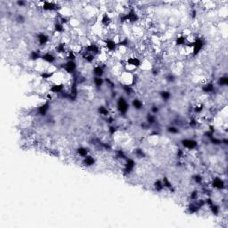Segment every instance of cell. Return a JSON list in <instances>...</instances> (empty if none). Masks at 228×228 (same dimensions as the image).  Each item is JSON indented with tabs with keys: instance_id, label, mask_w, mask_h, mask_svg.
I'll return each instance as SVG.
<instances>
[{
	"instance_id": "cell-1",
	"label": "cell",
	"mask_w": 228,
	"mask_h": 228,
	"mask_svg": "<svg viewBox=\"0 0 228 228\" xmlns=\"http://www.w3.org/2000/svg\"><path fill=\"white\" fill-rule=\"evenodd\" d=\"M103 45L104 49L109 53H117L118 51V44L115 39L111 37H105L103 39Z\"/></svg>"
},
{
	"instance_id": "cell-2",
	"label": "cell",
	"mask_w": 228,
	"mask_h": 228,
	"mask_svg": "<svg viewBox=\"0 0 228 228\" xmlns=\"http://www.w3.org/2000/svg\"><path fill=\"white\" fill-rule=\"evenodd\" d=\"M36 38H37V43H38V46L41 48H44L46 46H47L50 42H51V37L49 34L42 31V32H39L36 35Z\"/></svg>"
},
{
	"instance_id": "cell-3",
	"label": "cell",
	"mask_w": 228,
	"mask_h": 228,
	"mask_svg": "<svg viewBox=\"0 0 228 228\" xmlns=\"http://www.w3.org/2000/svg\"><path fill=\"white\" fill-rule=\"evenodd\" d=\"M116 106L118 112L122 115H126L129 111V104L124 96H118V98L117 99Z\"/></svg>"
},
{
	"instance_id": "cell-4",
	"label": "cell",
	"mask_w": 228,
	"mask_h": 228,
	"mask_svg": "<svg viewBox=\"0 0 228 228\" xmlns=\"http://www.w3.org/2000/svg\"><path fill=\"white\" fill-rule=\"evenodd\" d=\"M61 69L68 75H74L77 70V63L75 61H66L62 63Z\"/></svg>"
},
{
	"instance_id": "cell-5",
	"label": "cell",
	"mask_w": 228,
	"mask_h": 228,
	"mask_svg": "<svg viewBox=\"0 0 228 228\" xmlns=\"http://www.w3.org/2000/svg\"><path fill=\"white\" fill-rule=\"evenodd\" d=\"M210 187L212 189H216L218 191H223L226 187V181L221 176H215L211 179Z\"/></svg>"
},
{
	"instance_id": "cell-6",
	"label": "cell",
	"mask_w": 228,
	"mask_h": 228,
	"mask_svg": "<svg viewBox=\"0 0 228 228\" xmlns=\"http://www.w3.org/2000/svg\"><path fill=\"white\" fill-rule=\"evenodd\" d=\"M40 61H42L45 63H47L48 65H54V64H56L57 61L56 55L54 54L53 52H50V51L44 52L42 54Z\"/></svg>"
},
{
	"instance_id": "cell-7",
	"label": "cell",
	"mask_w": 228,
	"mask_h": 228,
	"mask_svg": "<svg viewBox=\"0 0 228 228\" xmlns=\"http://www.w3.org/2000/svg\"><path fill=\"white\" fill-rule=\"evenodd\" d=\"M41 4H42V5H41L42 10H44L46 12H57L62 9V7L60 5H58V4L55 3V2L44 1V2H41Z\"/></svg>"
},
{
	"instance_id": "cell-8",
	"label": "cell",
	"mask_w": 228,
	"mask_h": 228,
	"mask_svg": "<svg viewBox=\"0 0 228 228\" xmlns=\"http://www.w3.org/2000/svg\"><path fill=\"white\" fill-rule=\"evenodd\" d=\"M181 144L183 146L184 149H186L188 151H192V150H195L198 147V142L193 138H184L181 141Z\"/></svg>"
},
{
	"instance_id": "cell-9",
	"label": "cell",
	"mask_w": 228,
	"mask_h": 228,
	"mask_svg": "<svg viewBox=\"0 0 228 228\" xmlns=\"http://www.w3.org/2000/svg\"><path fill=\"white\" fill-rule=\"evenodd\" d=\"M136 161L131 159V158H128L126 160H125V164H124V168H123V173L124 175L126 176H128L130 175L134 170L136 168Z\"/></svg>"
},
{
	"instance_id": "cell-10",
	"label": "cell",
	"mask_w": 228,
	"mask_h": 228,
	"mask_svg": "<svg viewBox=\"0 0 228 228\" xmlns=\"http://www.w3.org/2000/svg\"><path fill=\"white\" fill-rule=\"evenodd\" d=\"M65 90V84L64 83H54L48 88V92H50L53 94H62Z\"/></svg>"
},
{
	"instance_id": "cell-11",
	"label": "cell",
	"mask_w": 228,
	"mask_h": 228,
	"mask_svg": "<svg viewBox=\"0 0 228 228\" xmlns=\"http://www.w3.org/2000/svg\"><path fill=\"white\" fill-rule=\"evenodd\" d=\"M49 109H50V103H49V101L46 100L45 103H43L39 106H38L37 113H38V115L41 116V117H45V116H46Z\"/></svg>"
},
{
	"instance_id": "cell-12",
	"label": "cell",
	"mask_w": 228,
	"mask_h": 228,
	"mask_svg": "<svg viewBox=\"0 0 228 228\" xmlns=\"http://www.w3.org/2000/svg\"><path fill=\"white\" fill-rule=\"evenodd\" d=\"M93 74L94 77H100L103 78L105 72V69L103 65V63H96L94 67L93 68Z\"/></svg>"
},
{
	"instance_id": "cell-13",
	"label": "cell",
	"mask_w": 228,
	"mask_h": 228,
	"mask_svg": "<svg viewBox=\"0 0 228 228\" xmlns=\"http://www.w3.org/2000/svg\"><path fill=\"white\" fill-rule=\"evenodd\" d=\"M215 90H216V86H215V83L213 81L207 82L201 86V91L206 94H213L215 92Z\"/></svg>"
},
{
	"instance_id": "cell-14",
	"label": "cell",
	"mask_w": 228,
	"mask_h": 228,
	"mask_svg": "<svg viewBox=\"0 0 228 228\" xmlns=\"http://www.w3.org/2000/svg\"><path fill=\"white\" fill-rule=\"evenodd\" d=\"M186 38L187 37H185L183 33L177 35L176 39H175V46H184L187 43Z\"/></svg>"
},
{
	"instance_id": "cell-15",
	"label": "cell",
	"mask_w": 228,
	"mask_h": 228,
	"mask_svg": "<svg viewBox=\"0 0 228 228\" xmlns=\"http://www.w3.org/2000/svg\"><path fill=\"white\" fill-rule=\"evenodd\" d=\"M42 52L39 50V49H34L32 50L30 53H29V59L33 62H38L41 59V56H42Z\"/></svg>"
},
{
	"instance_id": "cell-16",
	"label": "cell",
	"mask_w": 228,
	"mask_h": 228,
	"mask_svg": "<svg viewBox=\"0 0 228 228\" xmlns=\"http://www.w3.org/2000/svg\"><path fill=\"white\" fill-rule=\"evenodd\" d=\"M82 164H84L86 167H92L95 164V159L92 155H87L82 159Z\"/></svg>"
},
{
	"instance_id": "cell-17",
	"label": "cell",
	"mask_w": 228,
	"mask_h": 228,
	"mask_svg": "<svg viewBox=\"0 0 228 228\" xmlns=\"http://www.w3.org/2000/svg\"><path fill=\"white\" fill-rule=\"evenodd\" d=\"M131 105H132V107H133L135 110H136V111L142 110V108H143V106H144L143 102H142L141 99H139V98H134V99L132 100Z\"/></svg>"
},
{
	"instance_id": "cell-18",
	"label": "cell",
	"mask_w": 228,
	"mask_h": 228,
	"mask_svg": "<svg viewBox=\"0 0 228 228\" xmlns=\"http://www.w3.org/2000/svg\"><path fill=\"white\" fill-rule=\"evenodd\" d=\"M121 87H122V90L123 92L128 95V96H131L135 94V89H134V86L131 85H128V84H121Z\"/></svg>"
},
{
	"instance_id": "cell-19",
	"label": "cell",
	"mask_w": 228,
	"mask_h": 228,
	"mask_svg": "<svg viewBox=\"0 0 228 228\" xmlns=\"http://www.w3.org/2000/svg\"><path fill=\"white\" fill-rule=\"evenodd\" d=\"M76 153H77L81 159H83V158L86 157L87 155H89V150H88L87 148L84 147V146H80V147L77 148Z\"/></svg>"
},
{
	"instance_id": "cell-20",
	"label": "cell",
	"mask_w": 228,
	"mask_h": 228,
	"mask_svg": "<svg viewBox=\"0 0 228 228\" xmlns=\"http://www.w3.org/2000/svg\"><path fill=\"white\" fill-rule=\"evenodd\" d=\"M153 188L156 192H159V193H161L163 190H165V187L163 185V183H162V180L161 179H157L154 181L153 183Z\"/></svg>"
},
{
	"instance_id": "cell-21",
	"label": "cell",
	"mask_w": 228,
	"mask_h": 228,
	"mask_svg": "<svg viewBox=\"0 0 228 228\" xmlns=\"http://www.w3.org/2000/svg\"><path fill=\"white\" fill-rule=\"evenodd\" d=\"M93 83L95 86V87L97 88H101L105 84V80L104 78H100V77H94L93 78Z\"/></svg>"
},
{
	"instance_id": "cell-22",
	"label": "cell",
	"mask_w": 228,
	"mask_h": 228,
	"mask_svg": "<svg viewBox=\"0 0 228 228\" xmlns=\"http://www.w3.org/2000/svg\"><path fill=\"white\" fill-rule=\"evenodd\" d=\"M160 96L164 102H168L170 100L172 94H171L170 91H169V90H162L160 92Z\"/></svg>"
},
{
	"instance_id": "cell-23",
	"label": "cell",
	"mask_w": 228,
	"mask_h": 228,
	"mask_svg": "<svg viewBox=\"0 0 228 228\" xmlns=\"http://www.w3.org/2000/svg\"><path fill=\"white\" fill-rule=\"evenodd\" d=\"M204 108H205V105L203 103L200 102V103H197L194 107H193V111L196 114H200L202 113V112L204 111Z\"/></svg>"
},
{
	"instance_id": "cell-24",
	"label": "cell",
	"mask_w": 228,
	"mask_h": 228,
	"mask_svg": "<svg viewBox=\"0 0 228 228\" xmlns=\"http://www.w3.org/2000/svg\"><path fill=\"white\" fill-rule=\"evenodd\" d=\"M208 208H209V210H210V212H211L213 215H215V216H218V215L220 214V210H221V208H220V206H219V205H218V204H215V202H214L212 205H210Z\"/></svg>"
},
{
	"instance_id": "cell-25",
	"label": "cell",
	"mask_w": 228,
	"mask_h": 228,
	"mask_svg": "<svg viewBox=\"0 0 228 228\" xmlns=\"http://www.w3.org/2000/svg\"><path fill=\"white\" fill-rule=\"evenodd\" d=\"M146 122H147L150 126L154 125V124L157 122L156 115H155V114L151 113V112L147 113V115H146Z\"/></svg>"
},
{
	"instance_id": "cell-26",
	"label": "cell",
	"mask_w": 228,
	"mask_h": 228,
	"mask_svg": "<svg viewBox=\"0 0 228 228\" xmlns=\"http://www.w3.org/2000/svg\"><path fill=\"white\" fill-rule=\"evenodd\" d=\"M98 112L104 117H109L110 116V110L106 106H99L98 107Z\"/></svg>"
},
{
	"instance_id": "cell-27",
	"label": "cell",
	"mask_w": 228,
	"mask_h": 228,
	"mask_svg": "<svg viewBox=\"0 0 228 228\" xmlns=\"http://www.w3.org/2000/svg\"><path fill=\"white\" fill-rule=\"evenodd\" d=\"M161 180H162V183H163V185H164L165 189H169L170 191L173 190V184H172V183H171V181L170 180L169 177L164 176Z\"/></svg>"
},
{
	"instance_id": "cell-28",
	"label": "cell",
	"mask_w": 228,
	"mask_h": 228,
	"mask_svg": "<svg viewBox=\"0 0 228 228\" xmlns=\"http://www.w3.org/2000/svg\"><path fill=\"white\" fill-rule=\"evenodd\" d=\"M218 84L219 86H227L228 85V77L226 75L221 76L218 78Z\"/></svg>"
},
{
	"instance_id": "cell-29",
	"label": "cell",
	"mask_w": 228,
	"mask_h": 228,
	"mask_svg": "<svg viewBox=\"0 0 228 228\" xmlns=\"http://www.w3.org/2000/svg\"><path fill=\"white\" fill-rule=\"evenodd\" d=\"M192 178H193L194 182L196 184H202L203 180H204L203 176H202L200 174H195V175H194Z\"/></svg>"
},
{
	"instance_id": "cell-30",
	"label": "cell",
	"mask_w": 228,
	"mask_h": 228,
	"mask_svg": "<svg viewBox=\"0 0 228 228\" xmlns=\"http://www.w3.org/2000/svg\"><path fill=\"white\" fill-rule=\"evenodd\" d=\"M167 130L170 134H172V135H176V134L180 133V129L176 126H170V127H168Z\"/></svg>"
},
{
	"instance_id": "cell-31",
	"label": "cell",
	"mask_w": 228,
	"mask_h": 228,
	"mask_svg": "<svg viewBox=\"0 0 228 228\" xmlns=\"http://www.w3.org/2000/svg\"><path fill=\"white\" fill-rule=\"evenodd\" d=\"M200 197V193L198 190H194L191 192L190 194V196H189V199L191 201H194V200H196L199 199Z\"/></svg>"
},
{
	"instance_id": "cell-32",
	"label": "cell",
	"mask_w": 228,
	"mask_h": 228,
	"mask_svg": "<svg viewBox=\"0 0 228 228\" xmlns=\"http://www.w3.org/2000/svg\"><path fill=\"white\" fill-rule=\"evenodd\" d=\"M209 141H210V142H211L212 144H214V145H221V144H222V140H221V138H218V137H217V136H213L212 137H210V138H209Z\"/></svg>"
},
{
	"instance_id": "cell-33",
	"label": "cell",
	"mask_w": 228,
	"mask_h": 228,
	"mask_svg": "<svg viewBox=\"0 0 228 228\" xmlns=\"http://www.w3.org/2000/svg\"><path fill=\"white\" fill-rule=\"evenodd\" d=\"M25 21H26V19H25L24 15H22L21 14H19L15 16V22L19 24H23L25 22Z\"/></svg>"
},
{
	"instance_id": "cell-34",
	"label": "cell",
	"mask_w": 228,
	"mask_h": 228,
	"mask_svg": "<svg viewBox=\"0 0 228 228\" xmlns=\"http://www.w3.org/2000/svg\"><path fill=\"white\" fill-rule=\"evenodd\" d=\"M135 154H136V156L137 157V158H144L145 157V153H144V152L142 151V149H140V148H136V149H135Z\"/></svg>"
},
{
	"instance_id": "cell-35",
	"label": "cell",
	"mask_w": 228,
	"mask_h": 228,
	"mask_svg": "<svg viewBox=\"0 0 228 228\" xmlns=\"http://www.w3.org/2000/svg\"><path fill=\"white\" fill-rule=\"evenodd\" d=\"M165 80L170 82V83H173L175 80H176V77L173 73H168L166 76H165Z\"/></svg>"
},
{
	"instance_id": "cell-36",
	"label": "cell",
	"mask_w": 228,
	"mask_h": 228,
	"mask_svg": "<svg viewBox=\"0 0 228 228\" xmlns=\"http://www.w3.org/2000/svg\"><path fill=\"white\" fill-rule=\"evenodd\" d=\"M188 124H189V126H190L191 128H195V127L198 125V120H197L194 117H193V118H191L190 120L188 121Z\"/></svg>"
},
{
	"instance_id": "cell-37",
	"label": "cell",
	"mask_w": 228,
	"mask_h": 228,
	"mask_svg": "<svg viewBox=\"0 0 228 228\" xmlns=\"http://www.w3.org/2000/svg\"><path fill=\"white\" fill-rule=\"evenodd\" d=\"M117 130H118V128H117L116 126H114V125H110V126H109L108 131H109V134H110L111 136H114L115 133L117 132Z\"/></svg>"
},
{
	"instance_id": "cell-38",
	"label": "cell",
	"mask_w": 228,
	"mask_h": 228,
	"mask_svg": "<svg viewBox=\"0 0 228 228\" xmlns=\"http://www.w3.org/2000/svg\"><path fill=\"white\" fill-rule=\"evenodd\" d=\"M159 112H160V108H159L158 105H152L151 107V113L157 115V114L159 113Z\"/></svg>"
},
{
	"instance_id": "cell-39",
	"label": "cell",
	"mask_w": 228,
	"mask_h": 228,
	"mask_svg": "<svg viewBox=\"0 0 228 228\" xmlns=\"http://www.w3.org/2000/svg\"><path fill=\"white\" fill-rule=\"evenodd\" d=\"M16 4H17L19 7H24V6L27 5V2H25V1H23V0H19V1L16 2Z\"/></svg>"
},
{
	"instance_id": "cell-40",
	"label": "cell",
	"mask_w": 228,
	"mask_h": 228,
	"mask_svg": "<svg viewBox=\"0 0 228 228\" xmlns=\"http://www.w3.org/2000/svg\"><path fill=\"white\" fill-rule=\"evenodd\" d=\"M190 16H191V18H192L193 20L196 18V16H197V11H196L194 8H193V9L191 10V12H190Z\"/></svg>"
}]
</instances>
